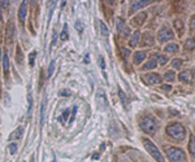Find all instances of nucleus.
Here are the masks:
<instances>
[{"mask_svg":"<svg viewBox=\"0 0 195 162\" xmlns=\"http://www.w3.org/2000/svg\"><path fill=\"white\" fill-rule=\"evenodd\" d=\"M139 127L143 132L148 134V135H153L157 131L159 122L152 114H146L142 119L139 121Z\"/></svg>","mask_w":195,"mask_h":162,"instance_id":"obj_1","label":"nucleus"},{"mask_svg":"<svg viewBox=\"0 0 195 162\" xmlns=\"http://www.w3.org/2000/svg\"><path fill=\"white\" fill-rule=\"evenodd\" d=\"M166 134H168L172 139H174V140H177V141L185 140V136H186L185 127L178 122L170 123V125L166 126Z\"/></svg>","mask_w":195,"mask_h":162,"instance_id":"obj_2","label":"nucleus"},{"mask_svg":"<svg viewBox=\"0 0 195 162\" xmlns=\"http://www.w3.org/2000/svg\"><path fill=\"white\" fill-rule=\"evenodd\" d=\"M165 152L172 162H186V154L182 149L174 146H165Z\"/></svg>","mask_w":195,"mask_h":162,"instance_id":"obj_3","label":"nucleus"},{"mask_svg":"<svg viewBox=\"0 0 195 162\" xmlns=\"http://www.w3.org/2000/svg\"><path fill=\"white\" fill-rule=\"evenodd\" d=\"M143 145H144L146 150H147L148 153L152 156V158H155L157 162H165L163 154L160 153V150L157 149V146H156L155 144L150 140V139H143Z\"/></svg>","mask_w":195,"mask_h":162,"instance_id":"obj_4","label":"nucleus"},{"mask_svg":"<svg viewBox=\"0 0 195 162\" xmlns=\"http://www.w3.org/2000/svg\"><path fill=\"white\" fill-rule=\"evenodd\" d=\"M174 38V34L173 31L170 30V27L168 26H163L160 29V31L157 33V40L160 43H166L169 40H172Z\"/></svg>","mask_w":195,"mask_h":162,"instance_id":"obj_5","label":"nucleus"},{"mask_svg":"<svg viewBox=\"0 0 195 162\" xmlns=\"http://www.w3.org/2000/svg\"><path fill=\"white\" fill-rule=\"evenodd\" d=\"M143 81L146 82L147 84H157L161 82V77L157 73H150V74H146V75L142 77Z\"/></svg>","mask_w":195,"mask_h":162,"instance_id":"obj_6","label":"nucleus"},{"mask_svg":"<svg viewBox=\"0 0 195 162\" xmlns=\"http://www.w3.org/2000/svg\"><path fill=\"white\" fill-rule=\"evenodd\" d=\"M146 18H147V13H144V12H142V13H139L138 16H135L134 18L131 20V25H135V26H142L143 22L146 21Z\"/></svg>","mask_w":195,"mask_h":162,"instance_id":"obj_7","label":"nucleus"},{"mask_svg":"<svg viewBox=\"0 0 195 162\" xmlns=\"http://www.w3.org/2000/svg\"><path fill=\"white\" fill-rule=\"evenodd\" d=\"M143 40H142V45L143 47H150V45L153 44V37H152V33L147 31L143 34Z\"/></svg>","mask_w":195,"mask_h":162,"instance_id":"obj_8","label":"nucleus"},{"mask_svg":"<svg viewBox=\"0 0 195 162\" xmlns=\"http://www.w3.org/2000/svg\"><path fill=\"white\" fill-rule=\"evenodd\" d=\"M146 58V52L144 51H138V52L134 53V57H133V62L135 64V65H139L140 62H142L143 60Z\"/></svg>","mask_w":195,"mask_h":162,"instance_id":"obj_9","label":"nucleus"},{"mask_svg":"<svg viewBox=\"0 0 195 162\" xmlns=\"http://www.w3.org/2000/svg\"><path fill=\"white\" fill-rule=\"evenodd\" d=\"M26 12H27V5H26V1H23L20 7V11H18V18H20V21L22 24L26 20Z\"/></svg>","mask_w":195,"mask_h":162,"instance_id":"obj_10","label":"nucleus"},{"mask_svg":"<svg viewBox=\"0 0 195 162\" xmlns=\"http://www.w3.org/2000/svg\"><path fill=\"white\" fill-rule=\"evenodd\" d=\"M139 39H140V33L138 31V30H135L131 34V38H130V40H129V45L130 47H135V45L139 43Z\"/></svg>","mask_w":195,"mask_h":162,"instance_id":"obj_11","label":"nucleus"},{"mask_svg":"<svg viewBox=\"0 0 195 162\" xmlns=\"http://www.w3.org/2000/svg\"><path fill=\"white\" fill-rule=\"evenodd\" d=\"M96 99H98V102L100 106H107V97H105V94H104L103 89H99L98 91Z\"/></svg>","mask_w":195,"mask_h":162,"instance_id":"obj_12","label":"nucleus"},{"mask_svg":"<svg viewBox=\"0 0 195 162\" xmlns=\"http://www.w3.org/2000/svg\"><path fill=\"white\" fill-rule=\"evenodd\" d=\"M164 51H165V53H177L179 48L177 43H169V44H166V47H164Z\"/></svg>","mask_w":195,"mask_h":162,"instance_id":"obj_13","label":"nucleus"},{"mask_svg":"<svg viewBox=\"0 0 195 162\" xmlns=\"http://www.w3.org/2000/svg\"><path fill=\"white\" fill-rule=\"evenodd\" d=\"M13 35H14V26H13L12 22H9L7 27V42H12Z\"/></svg>","mask_w":195,"mask_h":162,"instance_id":"obj_14","label":"nucleus"},{"mask_svg":"<svg viewBox=\"0 0 195 162\" xmlns=\"http://www.w3.org/2000/svg\"><path fill=\"white\" fill-rule=\"evenodd\" d=\"M189 152H190V156L195 159V138L194 136H190V143H189Z\"/></svg>","mask_w":195,"mask_h":162,"instance_id":"obj_15","label":"nucleus"},{"mask_svg":"<svg viewBox=\"0 0 195 162\" xmlns=\"http://www.w3.org/2000/svg\"><path fill=\"white\" fill-rule=\"evenodd\" d=\"M178 78H179V81L183 82V83H189V82H190V78H191V75H190V71H187V70L182 71V73L179 74Z\"/></svg>","mask_w":195,"mask_h":162,"instance_id":"obj_16","label":"nucleus"},{"mask_svg":"<svg viewBox=\"0 0 195 162\" xmlns=\"http://www.w3.org/2000/svg\"><path fill=\"white\" fill-rule=\"evenodd\" d=\"M151 1H134V3L131 4V12L133 11H137V9L142 8V7L147 5V4H150Z\"/></svg>","mask_w":195,"mask_h":162,"instance_id":"obj_17","label":"nucleus"},{"mask_svg":"<svg viewBox=\"0 0 195 162\" xmlns=\"http://www.w3.org/2000/svg\"><path fill=\"white\" fill-rule=\"evenodd\" d=\"M174 27H176V30H178V35L183 34L185 27H183V22H182L181 20H176V21H174Z\"/></svg>","mask_w":195,"mask_h":162,"instance_id":"obj_18","label":"nucleus"},{"mask_svg":"<svg viewBox=\"0 0 195 162\" xmlns=\"http://www.w3.org/2000/svg\"><path fill=\"white\" fill-rule=\"evenodd\" d=\"M194 47H195V39L194 38H189L186 40V43H185V49L191 51V49H194Z\"/></svg>","mask_w":195,"mask_h":162,"instance_id":"obj_19","label":"nucleus"},{"mask_svg":"<svg viewBox=\"0 0 195 162\" xmlns=\"http://www.w3.org/2000/svg\"><path fill=\"white\" fill-rule=\"evenodd\" d=\"M174 78H176V73H174L173 70H169L164 74V79H165L166 82H173Z\"/></svg>","mask_w":195,"mask_h":162,"instance_id":"obj_20","label":"nucleus"},{"mask_svg":"<svg viewBox=\"0 0 195 162\" xmlns=\"http://www.w3.org/2000/svg\"><path fill=\"white\" fill-rule=\"evenodd\" d=\"M156 66H157V62H156L155 60H150V61H147V62L144 64L143 69H147V70H151V69H155Z\"/></svg>","mask_w":195,"mask_h":162,"instance_id":"obj_21","label":"nucleus"},{"mask_svg":"<svg viewBox=\"0 0 195 162\" xmlns=\"http://www.w3.org/2000/svg\"><path fill=\"white\" fill-rule=\"evenodd\" d=\"M22 134H23V128L22 127H18L17 130H16L14 132L10 135V139H20L21 136H22Z\"/></svg>","mask_w":195,"mask_h":162,"instance_id":"obj_22","label":"nucleus"},{"mask_svg":"<svg viewBox=\"0 0 195 162\" xmlns=\"http://www.w3.org/2000/svg\"><path fill=\"white\" fill-rule=\"evenodd\" d=\"M156 57H157V61H159L160 65H165V64L169 61V57L166 55H159V56H156Z\"/></svg>","mask_w":195,"mask_h":162,"instance_id":"obj_23","label":"nucleus"},{"mask_svg":"<svg viewBox=\"0 0 195 162\" xmlns=\"http://www.w3.org/2000/svg\"><path fill=\"white\" fill-rule=\"evenodd\" d=\"M68 38H69V34H68V25H64V29H62V33H61V35H60V39H61L62 42H65V40H68Z\"/></svg>","mask_w":195,"mask_h":162,"instance_id":"obj_24","label":"nucleus"},{"mask_svg":"<svg viewBox=\"0 0 195 162\" xmlns=\"http://www.w3.org/2000/svg\"><path fill=\"white\" fill-rule=\"evenodd\" d=\"M3 65H4V71L7 73L9 70V58H8L7 53H4V56H3Z\"/></svg>","mask_w":195,"mask_h":162,"instance_id":"obj_25","label":"nucleus"},{"mask_svg":"<svg viewBox=\"0 0 195 162\" xmlns=\"http://www.w3.org/2000/svg\"><path fill=\"white\" fill-rule=\"evenodd\" d=\"M69 109H66V110H64V113H62L61 115H60V118H59V121L61 123H65L66 122V119H68V115H69Z\"/></svg>","mask_w":195,"mask_h":162,"instance_id":"obj_26","label":"nucleus"},{"mask_svg":"<svg viewBox=\"0 0 195 162\" xmlns=\"http://www.w3.org/2000/svg\"><path fill=\"white\" fill-rule=\"evenodd\" d=\"M116 22H117V30H118L120 33L122 31V29L125 27V21L124 20H121V18H117L116 20Z\"/></svg>","mask_w":195,"mask_h":162,"instance_id":"obj_27","label":"nucleus"},{"mask_svg":"<svg viewBox=\"0 0 195 162\" xmlns=\"http://www.w3.org/2000/svg\"><path fill=\"white\" fill-rule=\"evenodd\" d=\"M100 29H101V34L104 35V37H108L109 35V31H108V27L104 25V22H100Z\"/></svg>","mask_w":195,"mask_h":162,"instance_id":"obj_28","label":"nucleus"},{"mask_svg":"<svg viewBox=\"0 0 195 162\" xmlns=\"http://www.w3.org/2000/svg\"><path fill=\"white\" fill-rule=\"evenodd\" d=\"M181 66H182V60H179V58H176V60H173V62H172V68L179 69Z\"/></svg>","mask_w":195,"mask_h":162,"instance_id":"obj_29","label":"nucleus"},{"mask_svg":"<svg viewBox=\"0 0 195 162\" xmlns=\"http://www.w3.org/2000/svg\"><path fill=\"white\" fill-rule=\"evenodd\" d=\"M35 56H36V52H35V51H33V52L30 53V56H29V64H30L31 66L34 65V60H35Z\"/></svg>","mask_w":195,"mask_h":162,"instance_id":"obj_30","label":"nucleus"},{"mask_svg":"<svg viewBox=\"0 0 195 162\" xmlns=\"http://www.w3.org/2000/svg\"><path fill=\"white\" fill-rule=\"evenodd\" d=\"M53 71H55V61H51V64H49V68H48V74H47V75L51 77Z\"/></svg>","mask_w":195,"mask_h":162,"instance_id":"obj_31","label":"nucleus"},{"mask_svg":"<svg viewBox=\"0 0 195 162\" xmlns=\"http://www.w3.org/2000/svg\"><path fill=\"white\" fill-rule=\"evenodd\" d=\"M122 38H129V34H130V30H129V27H124V29H122Z\"/></svg>","mask_w":195,"mask_h":162,"instance_id":"obj_32","label":"nucleus"},{"mask_svg":"<svg viewBox=\"0 0 195 162\" xmlns=\"http://www.w3.org/2000/svg\"><path fill=\"white\" fill-rule=\"evenodd\" d=\"M44 112H46V100H43V104H42V125H43V121H44Z\"/></svg>","mask_w":195,"mask_h":162,"instance_id":"obj_33","label":"nucleus"},{"mask_svg":"<svg viewBox=\"0 0 195 162\" xmlns=\"http://www.w3.org/2000/svg\"><path fill=\"white\" fill-rule=\"evenodd\" d=\"M75 113H77V106H74V108H73L72 113H70V118H69V122H73V121H74V118H75Z\"/></svg>","mask_w":195,"mask_h":162,"instance_id":"obj_34","label":"nucleus"},{"mask_svg":"<svg viewBox=\"0 0 195 162\" xmlns=\"http://www.w3.org/2000/svg\"><path fill=\"white\" fill-rule=\"evenodd\" d=\"M9 152L12 154H14L16 152H17V144H14V143L10 144V145H9Z\"/></svg>","mask_w":195,"mask_h":162,"instance_id":"obj_35","label":"nucleus"},{"mask_svg":"<svg viewBox=\"0 0 195 162\" xmlns=\"http://www.w3.org/2000/svg\"><path fill=\"white\" fill-rule=\"evenodd\" d=\"M121 53H122V56H124V57L126 58V56H129V55H130V51L127 49V48H124V47H122V48H121Z\"/></svg>","mask_w":195,"mask_h":162,"instance_id":"obj_36","label":"nucleus"},{"mask_svg":"<svg viewBox=\"0 0 195 162\" xmlns=\"http://www.w3.org/2000/svg\"><path fill=\"white\" fill-rule=\"evenodd\" d=\"M99 65H100V68L103 69H105V62H104V58L101 57V56H99Z\"/></svg>","mask_w":195,"mask_h":162,"instance_id":"obj_37","label":"nucleus"},{"mask_svg":"<svg viewBox=\"0 0 195 162\" xmlns=\"http://www.w3.org/2000/svg\"><path fill=\"white\" fill-rule=\"evenodd\" d=\"M190 27H191V30H195V14L190 20Z\"/></svg>","mask_w":195,"mask_h":162,"instance_id":"obj_38","label":"nucleus"},{"mask_svg":"<svg viewBox=\"0 0 195 162\" xmlns=\"http://www.w3.org/2000/svg\"><path fill=\"white\" fill-rule=\"evenodd\" d=\"M118 94H120V97H121V101H122V104H125V102H126V97L124 96V92H122L121 89H120V91H118Z\"/></svg>","mask_w":195,"mask_h":162,"instance_id":"obj_39","label":"nucleus"},{"mask_svg":"<svg viewBox=\"0 0 195 162\" xmlns=\"http://www.w3.org/2000/svg\"><path fill=\"white\" fill-rule=\"evenodd\" d=\"M161 89H163V91H166V92H169L172 89V87L169 86V84H164V86H161Z\"/></svg>","mask_w":195,"mask_h":162,"instance_id":"obj_40","label":"nucleus"},{"mask_svg":"<svg viewBox=\"0 0 195 162\" xmlns=\"http://www.w3.org/2000/svg\"><path fill=\"white\" fill-rule=\"evenodd\" d=\"M75 29H77L79 33L82 31V26H81V21H77V22H75Z\"/></svg>","mask_w":195,"mask_h":162,"instance_id":"obj_41","label":"nucleus"},{"mask_svg":"<svg viewBox=\"0 0 195 162\" xmlns=\"http://www.w3.org/2000/svg\"><path fill=\"white\" fill-rule=\"evenodd\" d=\"M55 42H56V33H53V38H52V45H55Z\"/></svg>","mask_w":195,"mask_h":162,"instance_id":"obj_42","label":"nucleus"},{"mask_svg":"<svg viewBox=\"0 0 195 162\" xmlns=\"http://www.w3.org/2000/svg\"><path fill=\"white\" fill-rule=\"evenodd\" d=\"M99 158V153H95V154H92V159H98Z\"/></svg>","mask_w":195,"mask_h":162,"instance_id":"obj_43","label":"nucleus"},{"mask_svg":"<svg viewBox=\"0 0 195 162\" xmlns=\"http://www.w3.org/2000/svg\"><path fill=\"white\" fill-rule=\"evenodd\" d=\"M61 95H69V91H64V92H61Z\"/></svg>","mask_w":195,"mask_h":162,"instance_id":"obj_44","label":"nucleus"},{"mask_svg":"<svg viewBox=\"0 0 195 162\" xmlns=\"http://www.w3.org/2000/svg\"><path fill=\"white\" fill-rule=\"evenodd\" d=\"M1 56H3V52H1V49H0V60H1V58H3Z\"/></svg>","mask_w":195,"mask_h":162,"instance_id":"obj_45","label":"nucleus"},{"mask_svg":"<svg viewBox=\"0 0 195 162\" xmlns=\"http://www.w3.org/2000/svg\"><path fill=\"white\" fill-rule=\"evenodd\" d=\"M0 29H1V18H0Z\"/></svg>","mask_w":195,"mask_h":162,"instance_id":"obj_46","label":"nucleus"}]
</instances>
